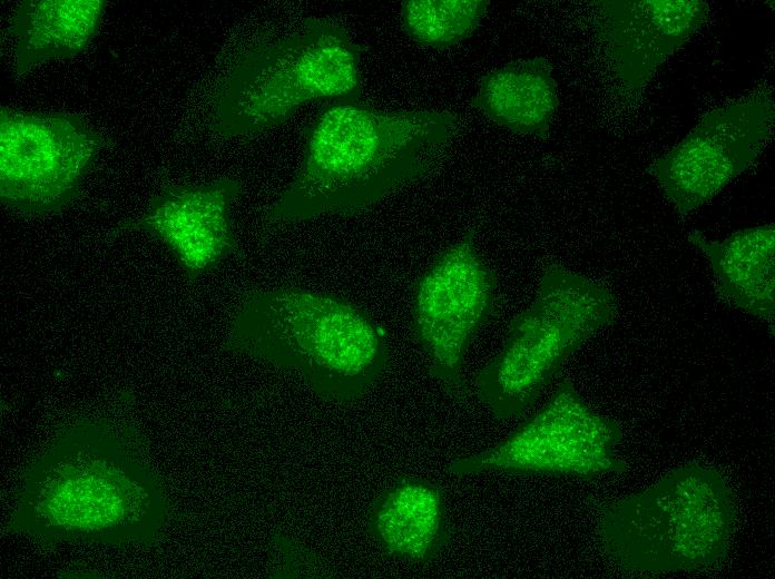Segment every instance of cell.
<instances>
[{"label":"cell","mask_w":775,"mask_h":579,"mask_svg":"<svg viewBox=\"0 0 775 579\" xmlns=\"http://www.w3.org/2000/svg\"><path fill=\"white\" fill-rule=\"evenodd\" d=\"M489 6L488 0H408L401 7V21L412 40L445 49L469 38Z\"/></svg>","instance_id":"obj_17"},{"label":"cell","mask_w":775,"mask_h":579,"mask_svg":"<svg viewBox=\"0 0 775 579\" xmlns=\"http://www.w3.org/2000/svg\"><path fill=\"white\" fill-rule=\"evenodd\" d=\"M0 198L21 214H56L75 202L104 139L76 115L0 109Z\"/></svg>","instance_id":"obj_8"},{"label":"cell","mask_w":775,"mask_h":579,"mask_svg":"<svg viewBox=\"0 0 775 579\" xmlns=\"http://www.w3.org/2000/svg\"><path fill=\"white\" fill-rule=\"evenodd\" d=\"M105 0H24L12 17L14 72L21 77L52 59L80 55L99 30Z\"/></svg>","instance_id":"obj_15"},{"label":"cell","mask_w":775,"mask_h":579,"mask_svg":"<svg viewBox=\"0 0 775 579\" xmlns=\"http://www.w3.org/2000/svg\"><path fill=\"white\" fill-rule=\"evenodd\" d=\"M369 522L389 555L412 562L435 559L449 540L443 492L420 479H403L380 494Z\"/></svg>","instance_id":"obj_14"},{"label":"cell","mask_w":775,"mask_h":579,"mask_svg":"<svg viewBox=\"0 0 775 579\" xmlns=\"http://www.w3.org/2000/svg\"><path fill=\"white\" fill-rule=\"evenodd\" d=\"M621 438L620 426L590 408L565 380L546 405L506 440L453 460L448 471L460 477L500 471L581 479L624 474L628 465L617 455Z\"/></svg>","instance_id":"obj_7"},{"label":"cell","mask_w":775,"mask_h":579,"mask_svg":"<svg viewBox=\"0 0 775 579\" xmlns=\"http://www.w3.org/2000/svg\"><path fill=\"white\" fill-rule=\"evenodd\" d=\"M169 514L136 432L88 416L60 429L28 464L7 529L43 546L148 547Z\"/></svg>","instance_id":"obj_1"},{"label":"cell","mask_w":775,"mask_h":579,"mask_svg":"<svg viewBox=\"0 0 775 579\" xmlns=\"http://www.w3.org/2000/svg\"><path fill=\"white\" fill-rule=\"evenodd\" d=\"M361 49L347 30L307 17L238 49L215 88L212 128L226 138L255 136L314 100H360Z\"/></svg>","instance_id":"obj_4"},{"label":"cell","mask_w":775,"mask_h":579,"mask_svg":"<svg viewBox=\"0 0 775 579\" xmlns=\"http://www.w3.org/2000/svg\"><path fill=\"white\" fill-rule=\"evenodd\" d=\"M768 86L706 112L651 167L668 202L687 216L714 198L761 156L774 131Z\"/></svg>","instance_id":"obj_10"},{"label":"cell","mask_w":775,"mask_h":579,"mask_svg":"<svg viewBox=\"0 0 775 579\" xmlns=\"http://www.w3.org/2000/svg\"><path fill=\"white\" fill-rule=\"evenodd\" d=\"M689 242L709 262L719 293L736 308L766 322L775 310V228L736 230L723 241L693 229Z\"/></svg>","instance_id":"obj_13"},{"label":"cell","mask_w":775,"mask_h":579,"mask_svg":"<svg viewBox=\"0 0 775 579\" xmlns=\"http://www.w3.org/2000/svg\"><path fill=\"white\" fill-rule=\"evenodd\" d=\"M496 277L473 230L465 232L422 273L412 296V327L430 375L447 393L463 395L465 351L490 317Z\"/></svg>","instance_id":"obj_9"},{"label":"cell","mask_w":775,"mask_h":579,"mask_svg":"<svg viewBox=\"0 0 775 579\" xmlns=\"http://www.w3.org/2000/svg\"><path fill=\"white\" fill-rule=\"evenodd\" d=\"M226 346L295 373L316 395L337 403L364 395L389 364L383 330L363 310L295 286L247 292Z\"/></svg>","instance_id":"obj_3"},{"label":"cell","mask_w":775,"mask_h":579,"mask_svg":"<svg viewBox=\"0 0 775 579\" xmlns=\"http://www.w3.org/2000/svg\"><path fill=\"white\" fill-rule=\"evenodd\" d=\"M470 104L503 128L545 138L559 107L552 66L534 57L494 69L481 77Z\"/></svg>","instance_id":"obj_16"},{"label":"cell","mask_w":775,"mask_h":579,"mask_svg":"<svg viewBox=\"0 0 775 579\" xmlns=\"http://www.w3.org/2000/svg\"><path fill=\"white\" fill-rule=\"evenodd\" d=\"M445 110L387 111L333 100L310 125L292 183L267 212L274 224L367 208L428 173L453 139Z\"/></svg>","instance_id":"obj_2"},{"label":"cell","mask_w":775,"mask_h":579,"mask_svg":"<svg viewBox=\"0 0 775 579\" xmlns=\"http://www.w3.org/2000/svg\"><path fill=\"white\" fill-rule=\"evenodd\" d=\"M242 185L234 178L204 184L168 185L147 209L120 224L160 241L189 281L213 271L237 251L230 209Z\"/></svg>","instance_id":"obj_11"},{"label":"cell","mask_w":775,"mask_h":579,"mask_svg":"<svg viewBox=\"0 0 775 579\" xmlns=\"http://www.w3.org/2000/svg\"><path fill=\"white\" fill-rule=\"evenodd\" d=\"M598 38L625 96H635L705 22L700 0H602Z\"/></svg>","instance_id":"obj_12"},{"label":"cell","mask_w":775,"mask_h":579,"mask_svg":"<svg viewBox=\"0 0 775 579\" xmlns=\"http://www.w3.org/2000/svg\"><path fill=\"white\" fill-rule=\"evenodd\" d=\"M616 315L607 288L560 265L547 267L532 303L511 321L502 349L477 374L478 398L499 420L521 414L568 356Z\"/></svg>","instance_id":"obj_6"},{"label":"cell","mask_w":775,"mask_h":579,"mask_svg":"<svg viewBox=\"0 0 775 579\" xmlns=\"http://www.w3.org/2000/svg\"><path fill=\"white\" fill-rule=\"evenodd\" d=\"M735 530V508L723 475L687 464L653 485L610 503L600 534L624 571L666 575L720 565Z\"/></svg>","instance_id":"obj_5"}]
</instances>
